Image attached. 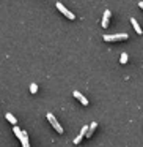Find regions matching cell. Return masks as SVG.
Instances as JSON below:
<instances>
[{
    "instance_id": "6da1fadb",
    "label": "cell",
    "mask_w": 143,
    "mask_h": 147,
    "mask_svg": "<svg viewBox=\"0 0 143 147\" xmlns=\"http://www.w3.org/2000/svg\"><path fill=\"white\" fill-rule=\"evenodd\" d=\"M129 35L127 33H116V35H104L102 40L104 41H123V40H127Z\"/></svg>"
},
{
    "instance_id": "7a4b0ae2",
    "label": "cell",
    "mask_w": 143,
    "mask_h": 147,
    "mask_svg": "<svg viewBox=\"0 0 143 147\" xmlns=\"http://www.w3.org/2000/svg\"><path fill=\"white\" fill-rule=\"evenodd\" d=\"M46 119H47V120L51 122V125L55 128V131H57V133H63V128H61V125L57 122V119L54 117V114H51V112H47V114H46Z\"/></svg>"
},
{
    "instance_id": "3957f363",
    "label": "cell",
    "mask_w": 143,
    "mask_h": 147,
    "mask_svg": "<svg viewBox=\"0 0 143 147\" xmlns=\"http://www.w3.org/2000/svg\"><path fill=\"white\" fill-rule=\"evenodd\" d=\"M55 5H57V8H58V10H60L63 14H65V16L68 18V19H71V21H72V19H76V16H74V14L71 13V11L68 10V8H65V7H63V3H60V2H57Z\"/></svg>"
},
{
    "instance_id": "277c9868",
    "label": "cell",
    "mask_w": 143,
    "mask_h": 147,
    "mask_svg": "<svg viewBox=\"0 0 143 147\" xmlns=\"http://www.w3.org/2000/svg\"><path fill=\"white\" fill-rule=\"evenodd\" d=\"M110 11L108 10H105L104 11V16H102V22H101V26H102V29H107L108 27V19H110Z\"/></svg>"
},
{
    "instance_id": "5b68a950",
    "label": "cell",
    "mask_w": 143,
    "mask_h": 147,
    "mask_svg": "<svg viewBox=\"0 0 143 147\" xmlns=\"http://www.w3.org/2000/svg\"><path fill=\"white\" fill-rule=\"evenodd\" d=\"M86 131H88V127H86V125H85V127H83L82 130H80V133L77 134V138H76V139H74V144H80V141L83 139V136H85V134H86Z\"/></svg>"
},
{
    "instance_id": "8992f818",
    "label": "cell",
    "mask_w": 143,
    "mask_h": 147,
    "mask_svg": "<svg viewBox=\"0 0 143 147\" xmlns=\"http://www.w3.org/2000/svg\"><path fill=\"white\" fill-rule=\"evenodd\" d=\"M72 95L76 96V98L79 100V101L82 103V105H85V106L88 105V100H86V98H85V96H83V95H82V93H80V92H77V90H74V93H72Z\"/></svg>"
},
{
    "instance_id": "52a82bcc",
    "label": "cell",
    "mask_w": 143,
    "mask_h": 147,
    "mask_svg": "<svg viewBox=\"0 0 143 147\" xmlns=\"http://www.w3.org/2000/svg\"><path fill=\"white\" fill-rule=\"evenodd\" d=\"M19 139H21V142H22V147H30V144H29V136H27L25 131H22V136H21Z\"/></svg>"
},
{
    "instance_id": "ba28073f",
    "label": "cell",
    "mask_w": 143,
    "mask_h": 147,
    "mask_svg": "<svg viewBox=\"0 0 143 147\" xmlns=\"http://www.w3.org/2000/svg\"><path fill=\"white\" fill-rule=\"evenodd\" d=\"M96 128H98V123H96V122H93V123L90 125V128H88V131H86V134H85V136H86V138H91Z\"/></svg>"
},
{
    "instance_id": "9c48e42d",
    "label": "cell",
    "mask_w": 143,
    "mask_h": 147,
    "mask_svg": "<svg viewBox=\"0 0 143 147\" xmlns=\"http://www.w3.org/2000/svg\"><path fill=\"white\" fill-rule=\"evenodd\" d=\"M130 22H132V26H134V29H135V32L138 33V35H142V33H143V30L140 29V26H138V22H137V19H135V18H132V19H130Z\"/></svg>"
},
{
    "instance_id": "30bf717a",
    "label": "cell",
    "mask_w": 143,
    "mask_h": 147,
    "mask_svg": "<svg viewBox=\"0 0 143 147\" xmlns=\"http://www.w3.org/2000/svg\"><path fill=\"white\" fill-rule=\"evenodd\" d=\"M7 120L10 122V123H13V125H16L17 123V120H16V117H14L13 114H10V112H8L7 114Z\"/></svg>"
},
{
    "instance_id": "8fae6325",
    "label": "cell",
    "mask_w": 143,
    "mask_h": 147,
    "mask_svg": "<svg viewBox=\"0 0 143 147\" xmlns=\"http://www.w3.org/2000/svg\"><path fill=\"white\" fill-rule=\"evenodd\" d=\"M13 131H14V134H16L17 138H21L22 136V130H21L19 127H16V125H14V128H13Z\"/></svg>"
},
{
    "instance_id": "7c38bea8",
    "label": "cell",
    "mask_w": 143,
    "mask_h": 147,
    "mask_svg": "<svg viewBox=\"0 0 143 147\" xmlns=\"http://www.w3.org/2000/svg\"><path fill=\"white\" fill-rule=\"evenodd\" d=\"M30 92H32V93H36V92H38V84H35V82L30 84Z\"/></svg>"
},
{
    "instance_id": "4fadbf2b",
    "label": "cell",
    "mask_w": 143,
    "mask_h": 147,
    "mask_svg": "<svg viewBox=\"0 0 143 147\" xmlns=\"http://www.w3.org/2000/svg\"><path fill=\"white\" fill-rule=\"evenodd\" d=\"M120 62H121V63H126V62H127V54H126V52H123V54H121Z\"/></svg>"
},
{
    "instance_id": "5bb4252c",
    "label": "cell",
    "mask_w": 143,
    "mask_h": 147,
    "mask_svg": "<svg viewBox=\"0 0 143 147\" xmlns=\"http://www.w3.org/2000/svg\"><path fill=\"white\" fill-rule=\"evenodd\" d=\"M138 7H140V8H142V10H143V2H140V3H138Z\"/></svg>"
}]
</instances>
